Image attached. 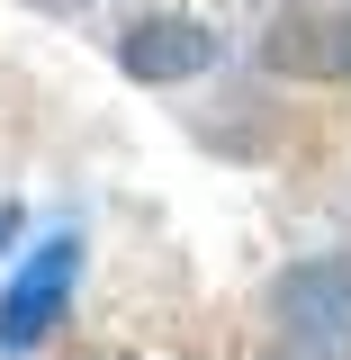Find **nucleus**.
<instances>
[{"label": "nucleus", "instance_id": "f257e3e1", "mask_svg": "<svg viewBox=\"0 0 351 360\" xmlns=\"http://www.w3.org/2000/svg\"><path fill=\"white\" fill-rule=\"evenodd\" d=\"M270 315L279 333L315 360H351V252H315L270 279Z\"/></svg>", "mask_w": 351, "mask_h": 360}, {"label": "nucleus", "instance_id": "f03ea898", "mask_svg": "<svg viewBox=\"0 0 351 360\" xmlns=\"http://www.w3.org/2000/svg\"><path fill=\"white\" fill-rule=\"evenodd\" d=\"M217 63V27L208 18H180V9H153V18H127L117 37V72L144 90H172V82H198Z\"/></svg>", "mask_w": 351, "mask_h": 360}, {"label": "nucleus", "instance_id": "7ed1b4c3", "mask_svg": "<svg viewBox=\"0 0 351 360\" xmlns=\"http://www.w3.org/2000/svg\"><path fill=\"white\" fill-rule=\"evenodd\" d=\"M72 262H82L72 234H54L37 262H27V279L0 297V352H37L45 333H54V315H63V297H72Z\"/></svg>", "mask_w": 351, "mask_h": 360}, {"label": "nucleus", "instance_id": "20e7f679", "mask_svg": "<svg viewBox=\"0 0 351 360\" xmlns=\"http://www.w3.org/2000/svg\"><path fill=\"white\" fill-rule=\"evenodd\" d=\"M270 72H298V82H343V54H333V18H279L262 37Z\"/></svg>", "mask_w": 351, "mask_h": 360}, {"label": "nucleus", "instance_id": "39448f33", "mask_svg": "<svg viewBox=\"0 0 351 360\" xmlns=\"http://www.w3.org/2000/svg\"><path fill=\"white\" fill-rule=\"evenodd\" d=\"M333 54H343V82H351V9H333Z\"/></svg>", "mask_w": 351, "mask_h": 360}, {"label": "nucleus", "instance_id": "423d86ee", "mask_svg": "<svg viewBox=\"0 0 351 360\" xmlns=\"http://www.w3.org/2000/svg\"><path fill=\"white\" fill-rule=\"evenodd\" d=\"M27 9H54V18H72V9H90V0H27Z\"/></svg>", "mask_w": 351, "mask_h": 360}, {"label": "nucleus", "instance_id": "0eeeda50", "mask_svg": "<svg viewBox=\"0 0 351 360\" xmlns=\"http://www.w3.org/2000/svg\"><path fill=\"white\" fill-rule=\"evenodd\" d=\"M9 234H18V207H0V243H9Z\"/></svg>", "mask_w": 351, "mask_h": 360}, {"label": "nucleus", "instance_id": "6e6552de", "mask_svg": "<svg viewBox=\"0 0 351 360\" xmlns=\"http://www.w3.org/2000/svg\"><path fill=\"white\" fill-rule=\"evenodd\" d=\"M82 360H117V352H82Z\"/></svg>", "mask_w": 351, "mask_h": 360}]
</instances>
